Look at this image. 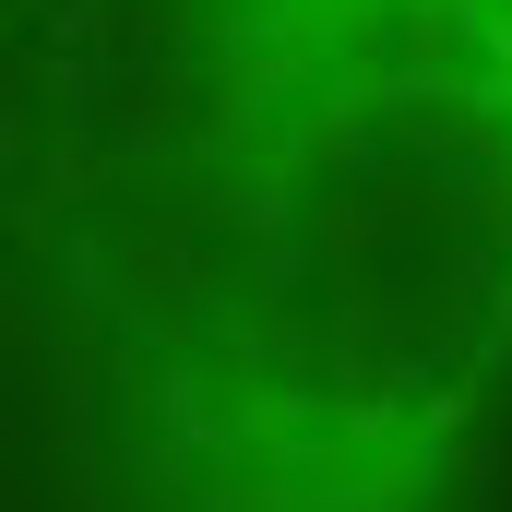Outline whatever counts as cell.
<instances>
[{
    "label": "cell",
    "instance_id": "cell-1",
    "mask_svg": "<svg viewBox=\"0 0 512 512\" xmlns=\"http://www.w3.org/2000/svg\"><path fill=\"white\" fill-rule=\"evenodd\" d=\"M12 274L60 512H489L512 0H24Z\"/></svg>",
    "mask_w": 512,
    "mask_h": 512
}]
</instances>
